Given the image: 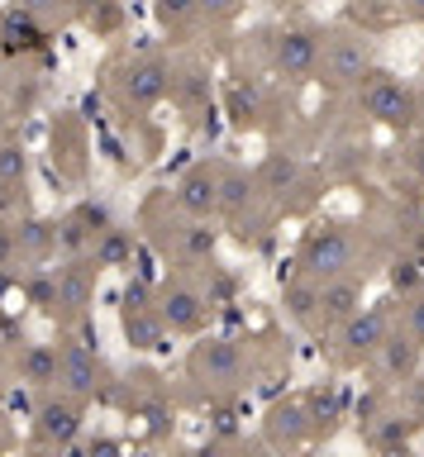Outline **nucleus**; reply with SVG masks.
Returning a JSON list of instances; mask_svg holds the SVG:
<instances>
[{
  "instance_id": "f257e3e1",
  "label": "nucleus",
  "mask_w": 424,
  "mask_h": 457,
  "mask_svg": "<svg viewBox=\"0 0 424 457\" xmlns=\"http://www.w3.org/2000/svg\"><path fill=\"white\" fill-rule=\"evenodd\" d=\"M377 71V43L367 34H334L320 53V71L315 77L329 86V91H353Z\"/></svg>"
},
{
  "instance_id": "f03ea898",
  "label": "nucleus",
  "mask_w": 424,
  "mask_h": 457,
  "mask_svg": "<svg viewBox=\"0 0 424 457\" xmlns=\"http://www.w3.org/2000/svg\"><path fill=\"white\" fill-rule=\"evenodd\" d=\"M187 371L191 381L210 395H224V391H238L248 377V362H244V348L234 338H201L187 357Z\"/></svg>"
},
{
  "instance_id": "7ed1b4c3",
  "label": "nucleus",
  "mask_w": 424,
  "mask_h": 457,
  "mask_svg": "<svg viewBox=\"0 0 424 457\" xmlns=\"http://www.w3.org/2000/svg\"><path fill=\"white\" fill-rule=\"evenodd\" d=\"M87 428V400L53 386V391H38V405H34V443L44 448H72Z\"/></svg>"
},
{
  "instance_id": "20e7f679",
  "label": "nucleus",
  "mask_w": 424,
  "mask_h": 457,
  "mask_svg": "<svg viewBox=\"0 0 424 457\" xmlns=\"http://www.w3.org/2000/svg\"><path fill=\"white\" fill-rule=\"evenodd\" d=\"M358 105H362L367 120L381 124V129H410L420 120L415 86L395 81V77H387V71H372V77L358 86Z\"/></svg>"
},
{
  "instance_id": "39448f33",
  "label": "nucleus",
  "mask_w": 424,
  "mask_h": 457,
  "mask_svg": "<svg viewBox=\"0 0 424 457\" xmlns=\"http://www.w3.org/2000/svg\"><path fill=\"white\" fill-rule=\"evenodd\" d=\"M172 67L162 62V57H129L124 67H115V77H110V86H115V100L124 110H153L158 100L172 91Z\"/></svg>"
},
{
  "instance_id": "423d86ee",
  "label": "nucleus",
  "mask_w": 424,
  "mask_h": 457,
  "mask_svg": "<svg viewBox=\"0 0 424 457\" xmlns=\"http://www.w3.org/2000/svg\"><path fill=\"white\" fill-rule=\"evenodd\" d=\"M358 267V238L348 234L344 224H324L305 238L301 248V271L315 281H329V277H344V271Z\"/></svg>"
},
{
  "instance_id": "0eeeda50",
  "label": "nucleus",
  "mask_w": 424,
  "mask_h": 457,
  "mask_svg": "<svg viewBox=\"0 0 424 457\" xmlns=\"http://www.w3.org/2000/svg\"><path fill=\"white\" fill-rule=\"evenodd\" d=\"M120 320H124V338H129V348L138 353H158L167 343V320L158 314V295H148V286H129L124 291V305H120Z\"/></svg>"
},
{
  "instance_id": "6e6552de",
  "label": "nucleus",
  "mask_w": 424,
  "mask_h": 457,
  "mask_svg": "<svg viewBox=\"0 0 424 457\" xmlns=\"http://www.w3.org/2000/svg\"><path fill=\"white\" fill-rule=\"evenodd\" d=\"M220 177H224L220 162H191L172 186L177 210L191 214V220H215L220 214Z\"/></svg>"
},
{
  "instance_id": "1a4fd4ad",
  "label": "nucleus",
  "mask_w": 424,
  "mask_h": 457,
  "mask_svg": "<svg viewBox=\"0 0 424 457\" xmlns=\"http://www.w3.org/2000/svg\"><path fill=\"white\" fill-rule=\"evenodd\" d=\"M387 334H391L387 310L381 305L358 310V314H348V320L338 324V353H344V362H372L377 348L387 343Z\"/></svg>"
},
{
  "instance_id": "9d476101",
  "label": "nucleus",
  "mask_w": 424,
  "mask_h": 457,
  "mask_svg": "<svg viewBox=\"0 0 424 457\" xmlns=\"http://www.w3.org/2000/svg\"><path fill=\"white\" fill-rule=\"evenodd\" d=\"M320 53H324V43L310 34V29H281V34L272 38V67L287 81L315 77V71H320Z\"/></svg>"
},
{
  "instance_id": "9b49d317",
  "label": "nucleus",
  "mask_w": 424,
  "mask_h": 457,
  "mask_svg": "<svg viewBox=\"0 0 424 457\" xmlns=\"http://www.w3.org/2000/svg\"><path fill=\"white\" fill-rule=\"evenodd\" d=\"M105 228H110V210L96 205V200H81V205H72L58 220V253H67V257L91 253Z\"/></svg>"
},
{
  "instance_id": "f8f14e48",
  "label": "nucleus",
  "mask_w": 424,
  "mask_h": 457,
  "mask_svg": "<svg viewBox=\"0 0 424 457\" xmlns=\"http://www.w3.org/2000/svg\"><path fill=\"white\" fill-rule=\"evenodd\" d=\"M158 314L172 334H201L205 328V295L191 281H162L158 286Z\"/></svg>"
},
{
  "instance_id": "ddd939ff",
  "label": "nucleus",
  "mask_w": 424,
  "mask_h": 457,
  "mask_svg": "<svg viewBox=\"0 0 424 457\" xmlns=\"http://www.w3.org/2000/svg\"><path fill=\"white\" fill-rule=\"evenodd\" d=\"M58 348H62V377H58V386H62V391H72V395H81V400H96V395H101V386H105L101 357H96L87 343H77V338L58 343Z\"/></svg>"
},
{
  "instance_id": "4468645a",
  "label": "nucleus",
  "mask_w": 424,
  "mask_h": 457,
  "mask_svg": "<svg viewBox=\"0 0 424 457\" xmlns=\"http://www.w3.org/2000/svg\"><path fill=\"white\" fill-rule=\"evenodd\" d=\"M420 357H424V343L401 324V328H391V334H387V343L377 348L372 362H377V371H381L387 381H415Z\"/></svg>"
},
{
  "instance_id": "2eb2a0df",
  "label": "nucleus",
  "mask_w": 424,
  "mask_h": 457,
  "mask_svg": "<svg viewBox=\"0 0 424 457\" xmlns=\"http://www.w3.org/2000/svg\"><path fill=\"white\" fill-rule=\"evenodd\" d=\"M15 371L24 386H34V391H53L62 377V348H53V343H24L20 357H15Z\"/></svg>"
},
{
  "instance_id": "dca6fc26",
  "label": "nucleus",
  "mask_w": 424,
  "mask_h": 457,
  "mask_svg": "<svg viewBox=\"0 0 424 457\" xmlns=\"http://www.w3.org/2000/svg\"><path fill=\"white\" fill-rule=\"evenodd\" d=\"M358 310H362V281L353 271L320 281V324H344Z\"/></svg>"
},
{
  "instance_id": "f3484780",
  "label": "nucleus",
  "mask_w": 424,
  "mask_h": 457,
  "mask_svg": "<svg viewBox=\"0 0 424 457\" xmlns=\"http://www.w3.org/2000/svg\"><path fill=\"white\" fill-rule=\"evenodd\" d=\"M310 428H315V414L305 410V400H281V405H272V414H267V438H272L277 448L305 443Z\"/></svg>"
},
{
  "instance_id": "a211bd4d",
  "label": "nucleus",
  "mask_w": 424,
  "mask_h": 457,
  "mask_svg": "<svg viewBox=\"0 0 424 457\" xmlns=\"http://www.w3.org/2000/svg\"><path fill=\"white\" fill-rule=\"evenodd\" d=\"M53 281H58V300H53V314H62V320H81V310L91 305V277L81 262H67L53 271Z\"/></svg>"
},
{
  "instance_id": "6ab92c4d",
  "label": "nucleus",
  "mask_w": 424,
  "mask_h": 457,
  "mask_svg": "<svg viewBox=\"0 0 424 457\" xmlns=\"http://www.w3.org/2000/svg\"><path fill=\"white\" fill-rule=\"evenodd\" d=\"M262 191H258V171H248L244 167H224V177H220V220H244V210L258 200Z\"/></svg>"
},
{
  "instance_id": "aec40b11",
  "label": "nucleus",
  "mask_w": 424,
  "mask_h": 457,
  "mask_svg": "<svg viewBox=\"0 0 424 457\" xmlns=\"http://www.w3.org/2000/svg\"><path fill=\"white\" fill-rule=\"evenodd\" d=\"M295 186H301V157H291V153H267L262 167H258V191L272 195V200H287Z\"/></svg>"
},
{
  "instance_id": "412c9836",
  "label": "nucleus",
  "mask_w": 424,
  "mask_h": 457,
  "mask_svg": "<svg viewBox=\"0 0 424 457\" xmlns=\"http://www.w3.org/2000/svg\"><path fill=\"white\" fill-rule=\"evenodd\" d=\"M10 228H15L20 257H29V262H44L58 253V220H15Z\"/></svg>"
},
{
  "instance_id": "4be33fe9",
  "label": "nucleus",
  "mask_w": 424,
  "mask_h": 457,
  "mask_svg": "<svg viewBox=\"0 0 424 457\" xmlns=\"http://www.w3.org/2000/svg\"><path fill=\"white\" fill-rule=\"evenodd\" d=\"M215 243H220V234L210 228V220H191L187 214V224H177V257L181 262H210Z\"/></svg>"
},
{
  "instance_id": "5701e85b",
  "label": "nucleus",
  "mask_w": 424,
  "mask_h": 457,
  "mask_svg": "<svg viewBox=\"0 0 424 457\" xmlns=\"http://www.w3.org/2000/svg\"><path fill=\"white\" fill-rule=\"evenodd\" d=\"M153 20H158L162 34H187L201 14V0H153Z\"/></svg>"
},
{
  "instance_id": "b1692460",
  "label": "nucleus",
  "mask_w": 424,
  "mask_h": 457,
  "mask_svg": "<svg viewBox=\"0 0 424 457\" xmlns=\"http://www.w3.org/2000/svg\"><path fill=\"white\" fill-rule=\"evenodd\" d=\"M287 310H291V320H301V324H320V281L301 271V277L287 286Z\"/></svg>"
},
{
  "instance_id": "393cba45",
  "label": "nucleus",
  "mask_w": 424,
  "mask_h": 457,
  "mask_svg": "<svg viewBox=\"0 0 424 457\" xmlns=\"http://www.w3.org/2000/svg\"><path fill=\"white\" fill-rule=\"evenodd\" d=\"M96 267H124L129 262V253H134V243H129V234H124V228H115L110 224L101 238H96Z\"/></svg>"
},
{
  "instance_id": "a878e982",
  "label": "nucleus",
  "mask_w": 424,
  "mask_h": 457,
  "mask_svg": "<svg viewBox=\"0 0 424 457\" xmlns=\"http://www.w3.org/2000/svg\"><path fill=\"white\" fill-rule=\"evenodd\" d=\"M67 10H72L81 24H91V29H115L120 24L115 0H67Z\"/></svg>"
},
{
  "instance_id": "bb28decb",
  "label": "nucleus",
  "mask_w": 424,
  "mask_h": 457,
  "mask_svg": "<svg viewBox=\"0 0 424 457\" xmlns=\"http://www.w3.org/2000/svg\"><path fill=\"white\" fill-rule=\"evenodd\" d=\"M29 177V157L20 143H0V186H24Z\"/></svg>"
},
{
  "instance_id": "cd10ccee",
  "label": "nucleus",
  "mask_w": 424,
  "mask_h": 457,
  "mask_svg": "<svg viewBox=\"0 0 424 457\" xmlns=\"http://www.w3.org/2000/svg\"><path fill=\"white\" fill-rule=\"evenodd\" d=\"M391 286H395V291H405V295L424 291V286H420V262H415V257H395V262H391Z\"/></svg>"
},
{
  "instance_id": "c85d7f7f",
  "label": "nucleus",
  "mask_w": 424,
  "mask_h": 457,
  "mask_svg": "<svg viewBox=\"0 0 424 457\" xmlns=\"http://www.w3.org/2000/svg\"><path fill=\"white\" fill-rule=\"evenodd\" d=\"M410 434H415V420H387L377 428V448H405Z\"/></svg>"
},
{
  "instance_id": "c756f323",
  "label": "nucleus",
  "mask_w": 424,
  "mask_h": 457,
  "mask_svg": "<svg viewBox=\"0 0 424 457\" xmlns=\"http://www.w3.org/2000/svg\"><path fill=\"white\" fill-rule=\"evenodd\" d=\"M405 328H410V334H415V338L424 343V291L405 295Z\"/></svg>"
},
{
  "instance_id": "7c9ffc66",
  "label": "nucleus",
  "mask_w": 424,
  "mask_h": 457,
  "mask_svg": "<svg viewBox=\"0 0 424 457\" xmlns=\"http://www.w3.org/2000/svg\"><path fill=\"white\" fill-rule=\"evenodd\" d=\"M238 5H244V0H201V14H205V20H234V14H238Z\"/></svg>"
},
{
  "instance_id": "2f4dec72",
  "label": "nucleus",
  "mask_w": 424,
  "mask_h": 457,
  "mask_svg": "<svg viewBox=\"0 0 424 457\" xmlns=\"http://www.w3.org/2000/svg\"><path fill=\"white\" fill-rule=\"evenodd\" d=\"M20 257V243H15V228H0V271Z\"/></svg>"
},
{
  "instance_id": "473e14b6",
  "label": "nucleus",
  "mask_w": 424,
  "mask_h": 457,
  "mask_svg": "<svg viewBox=\"0 0 424 457\" xmlns=\"http://www.w3.org/2000/svg\"><path fill=\"white\" fill-rule=\"evenodd\" d=\"M20 10H29V14H38V20H44V14H53V10H62L67 0H15Z\"/></svg>"
},
{
  "instance_id": "72a5a7b5",
  "label": "nucleus",
  "mask_w": 424,
  "mask_h": 457,
  "mask_svg": "<svg viewBox=\"0 0 424 457\" xmlns=\"http://www.w3.org/2000/svg\"><path fill=\"white\" fill-rule=\"evenodd\" d=\"M405 157H410V167H415V177L424 181V138L410 143V153H405Z\"/></svg>"
},
{
  "instance_id": "f704fd0d",
  "label": "nucleus",
  "mask_w": 424,
  "mask_h": 457,
  "mask_svg": "<svg viewBox=\"0 0 424 457\" xmlns=\"http://www.w3.org/2000/svg\"><path fill=\"white\" fill-rule=\"evenodd\" d=\"M410 395H415V410L424 414V371H415V386H410Z\"/></svg>"
},
{
  "instance_id": "c9c22d12",
  "label": "nucleus",
  "mask_w": 424,
  "mask_h": 457,
  "mask_svg": "<svg viewBox=\"0 0 424 457\" xmlns=\"http://www.w3.org/2000/svg\"><path fill=\"white\" fill-rule=\"evenodd\" d=\"M410 14H415V20H424V0H410Z\"/></svg>"
},
{
  "instance_id": "e433bc0d",
  "label": "nucleus",
  "mask_w": 424,
  "mask_h": 457,
  "mask_svg": "<svg viewBox=\"0 0 424 457\" xmlns=\"http://www.w3.org/2000/svg\"><path fill=\"white\" fill-rule=\"evenodd\" d=\"M415 96H420V120H424V86H415Z\"/></svg>"
}]
</instances>
